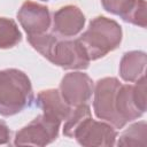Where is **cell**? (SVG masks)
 <instances>
[{
	"label": "cell",
	"instance_id": "obj_10",
	"mask_svg": "<svg viewBox=\"0 0 147 147\" xmlns=\"http://www.w3.org/2000/svg\"><path fill=\"white\" fill-rule=\"evenodd\" d=\"M85 15L79 7L67 5L57 9L53 15V32L60 38L78 36L85 25Z\"/></svg>",
	"mask_w": 147,
	"mask_h": 147
},
{
	"label": "cell",
	"instance_id": "obj_16",
	"mask_svg": "<svg viewBox=\"0 0 147 147\" xmlns=\"http://www.w3.org/2000/svg\"><path fill=\"white\" fill-rule=\"evenodd\" d=\"M146 8L147 7H146L145 0H134L130 9L121 17L123 21L127 23H131L141 28H146V24H147Z\"/></svg>",
	"mask_w": 147,
	"mask_h": 147
},
{
	"label": "cell",
	"instance_id": "obj_3",
	"mask_svg": "<svg viewBox=\"0 0 147 147\" xmlns=\"http://www.w3.org/2000/svg\"><path fill=\"white\" fill-rule=\"evenodd\" d=\"M122 83L115 77H105L96 82L93 90V109L95 116L115 129H122L126 123L122 119L116 108V95Z\"/></svg>",
	"mask_w": 147,
	"mask_h": 147
},
{
	"label": "cell",
	"instance_id": "obj_17",
	"mask_svg": "<svg viewBox=\"0 0 147 147\" xmlns=\"http://www.w3.org/2000/svg\"><path fill=\"white\" fill-rule=\"evenodd\" d=\"M134 0H101L105 10L110 14L123 16L132 6Z\"/></svg>",
	"mask_w": 147,
	"mask_h": 147
},
{
	"label": "cell",
	"instance_id": "obj_7",
	"mask_svg": "<svg viewBox=\"0 0 147 147\" xmlns=\"http://www.w3.org/2000/svg\"><path fill=\"white\" fill-rule=\"evenodd\" d=\"M72 138L82 146L111 147L116 144L117 131L110 124L94 121L91 116L79 125Z\"/></svg>",
	"mask_w": 147,
	"mask_h": 147
},
{
	"label": "cell",
	"instance_id": "obj_19",
	"mask_svg": "<svg viewBox=\"0 0 147 147\" xmlns=\"http://www.w3.org/2000/svg\"><path fill=\"white\" fill-rule=\"evenodd\" d=\"M41 1H47V0H41Z\"/></svg>",
	"mask_w": 147,
	"mask_h": 147
},
{
	"label": "cell",
	"instance_id": "obj_2",
	"mask_svg": "<svg viewBox=\"0 0 147 147\" xmlns=\"http://www.w3.org/2000/svg\"><path fill=\"white\" fill-rule=\"evenodd\" d=\"M33 101V91L30 78L18 69L0 70V115L13 116Z\"/></svg>",
	"mask_w": 147,
	"mask_h": 147
},
{
	"label": "cell",
	"instance_id": "obj_4",
	"mask_svg": "<svg viewBox=\"0 0 147 147\" xmlns=\"http://www.w3.org/2000/svg\"><path fill=\"white\" fill-rule=\"evenodd\" d=\"M60 125V119L41 114L16 132L14 145L46 146L57 138Z\"/></svg>",
	"mask_w": 147,
	"mask_h": 147
},
{
	"label": "cell",
	"instance_id": "obj_13",
	"mask_svg": "<svg viewBox=\"0 0 147 147\" xmlns=\"http://www.w3.org/2000/svg\"><path fill=\"white\" fill-rule=\"evenodd\" d=\"M22 40V33L15 21L0 17V48L7 49L18 45Z\"/></svg>",
	"mask_w": 147,
	"mask_h": 147
},
{
	"label": "cell",
	"instance_id": "obj_12",
	"mask_svg": "<svg viewBox=\"0 0 147 147\" xmlns=\"http://www.w3.org/2000/svg\"><path fill=\"white\" fill-rule=\"evenodd\" d=\"M147 55L142 51L126 52L119 63V76L123 80L136 83L145 77Z\"/></svg>",
	"mask_w": 147,
	"mask_h": 147
},
{
	"label": "cell",
	"instance_id": "obj_15",
	"mask_svg": "<svg viewBox=\"0 0 147 147\" xmlns=\"http://www.w3.org/2000/svg\"><path fill=\"white\" fill-rule=\"evenodd\" d=\"M91 110H90V106L87 103L77 106V107H72L68 118L64 121V125H63V134L65 137L72 138L75 131L79 127V125L88 117H91Z\"/></svg>",
	"mask_w": 147,
	"mask_h": 147
},
{
	"label": "cell",
	"instance_id": "obj_14",
	"mask_svg": "<svg viewBox=\"0 0 147 147\" xmlns=\"http://www.w3.org/2000/svg\"><path fill=\"white\" fill-rule=\"evenodd\" d=\"M147 138V124L145 121L137 122L129 126L119 137L118 146H144Z\"/></svg>",
	"mask_w": 147,
	"mask_h": 147
},
{
	"label": "cell",
	"instance_id": "obj_8",
	"mask_svg": "<svg viewBox=\"0 0 147 147\" xmlns=\"http://www.w3.org/2000/svg\"><path fill=\"white\" fill-rule=\"evenodd\" d=\"M93 82L87 74L74 71L64 75L60 83V94L71 107H77L91 99L93 93Z\"/></svg>",
	"mask_w": 147,
	"mask_h": 147
},
{
	"label": "cell",
	"instance_id": "obj_6",
	"mask_svg": "<svg viewBox=\"0 0 147 147\" xmlns=\"http://www.w3.org/2000/svg\"><path fill=\"white\" fill-rule=\"evenodd\" d=\"M116 108L122 119L127 124L146 111V78L136 82L134 85H121L116 95Z\"/></svg>",
	"mask_w": 147,
	"mask_h": 147
},
{
	"label": "cell",
	"instance_id": "obj_18",
	"mask_svg": "<svg viewBox=\"0 0 147 147\" xmlns=\"http://www.w3.org/2000/svg\"><path fill=\"white\" fill-rule=\"evenodd\" d=\"M10 131L3 121H0V145H6L9 142Z\"/></svg>",
	"mask_w": 147,
	"mask_h": 147
},
{
	"label": "cell",
	"instance_id": "obj_1",
	"mask_svg": "<svg viewBox=\"0 0 147 147\" xmlns=\"http://www.w3.org/2000/svg\"><path fill=\"white\" fill-rule=\"evenodd\" d=\"M122 28L116 21L105 16H96L77 40L84 48L88 60L95 61L116 49L122 41Z\"/></svg>",
	"mask_w": 147,
	"mask_h": 147
},
{
	"label": "cell",
	"instance_id": "obj_5",
	"mask_svg": "<svg viewBox=\"0 0 147 147\" xmlns=\"http://www.w3.org/2000/svg\"><path fill=\"white\" fill-rule=\"evenodd\" d=\"M44 57L53 64L68 70L86 69L90 64V60L77 39H60L57 36L53 40Z\"/></svg>",
	"mask_w": 147,
	"mask_h": 147
},
{
	"label": "cell",
	"instance_id": "obj_11",
	"mask_svg": "<svg viewBox=\"0 0 147 147\" xmlns=\"http://www.w3.org/2000/svg\"><path fill=\"white\" fill-rule=\"evenodd\" d=\"M36 105L42 110V114L57 118L61 122L68 118L72 109V107L63 100L60 94V91L55 88L44 90L39 92L37 95Z\"/></svg>",
	"mask_w": 147,
	"mask_h": 147
},
{
	"label": "cell",
	"instance_id": "obj_9",
	"mask_svg": "<svg viewBox=\"0 0 147 147\" xmlns=\"http://www.w3.org/2000/svg\"><path fill=\"white\" fill-rule=\"evenodd\" d=\"M17 18L28 36L48 32L52 24L49 9L30 0L23 2L17 13Z\"/></svg>",
	"mask_w": 147,
	"mask_h": 147
}]
</instances>
